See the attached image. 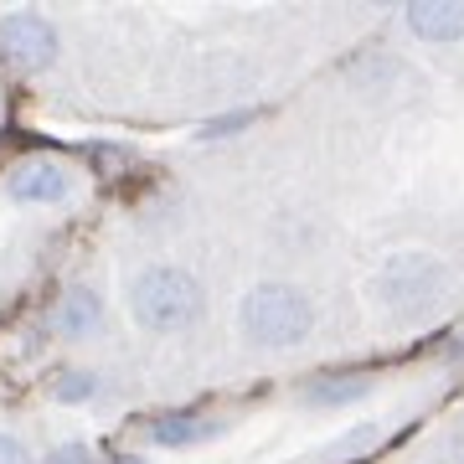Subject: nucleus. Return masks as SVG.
<instances>
[{"instance_id": "obj_11", "label": "nucleus", "mask_w": 464, "mask_h": 464, "mask_svg": "<svg viewBox=\"0 0 464 464\" xmlns=\"http://www.w3.org/2000/svg\"><path fill=\"white\" fill-rule=\"evenodd\" d=\"M253 124V109H237V114H222V119H207L201 124V140H227V134L248 130Z\"/></svg>"}, {"instance_id": "obj_10", "label": "nucleus", "mask_w": 464, "mask_h": 464, "mask_svg": "<svg viewBox=\"0 0 464 464\" xmlns=\"http://www.w3.org/2000/svg\"><path fill=\"white\" fill-rule=\"evenodd\" d=\"M99 392V377L93 372H63V377L52 382V398L57 402H88Z\"/></svg>"}, {"instance_id": "obj_1", "label": "nucleus", "mask_w": 464, "mask_h": 464, "mask_svg": "<svg viewBox=\"0 0 464 464\" xmlns=\"http://www.w3.org/2000/svg\"><path fill=\"white\" fill-rule=\"evenodd\" d=\"M237 320H243V335H248L253 346L284 351L310 335L315 304L295 284H253L248 295H243V304H237Z\"/></svg>"}, {"instance_id": "obj_8", "label": "nucleus", "mask_w": 464, "mask_h": 464, "mask_svg": "<svg viewBox=\"0 0 464 464\" xmlns=\"http://www.w3.org/2000/svg\"><path fill=\"white\" fill-rule=\"evenodd\" d=\"M366 392H372V377H366V372H325V377H315L299 398L315 402V408H346V402H362Z\"/></svg>"}, {"instance_id": "obj_3", "label": "nucleus", "mask_w": 464, "mask_h": 464, "mask_svg": "<svg viewBox=\"0 0 464 464\" xmlns=\"http://www.w3.org/2000/svg\"><path fill=\"white\" fill-rule=\"evenodd\" d=\"M444 284H449V274H444V264H439L433 253L402 248V253H392V258L377 268L372 289H377V299H382L387 315L413 320V315H429L433 304L444 299Z\"/></svg>"}, {"instance_id": "obj_5", "label": "nucleus", "mask_w": 464, "mask_h": 464, "mask_svg": "<svg viewBox=\"0 0 464 464\" xmlns=\"http://www.w3.org/2000/svg\"><path fill=\"white\" fill-rule=\"evenodd\" d=\"M408 26L433 47L464 42V5L459 0H418V5H408Z\"/></svg>"}, {"instance_id": "obj_7", "label": "nucleus", "mask_w": 464, "mask_h": 464, "mask_svg": "<svg viewBox=\"0 0 464 464\" xmlns=\"http://www.w3.org/2000/svg\"><path fill=\"white\" fill-rule=\"evenodd\" d=\"M222 433V418H207V413H191V408H181V413H160L155 423H150V439L166 449H186V444H201V439H217Z\"/></svg>"}, {"instance_id": "obj_6", "label": "nucleus", "mask_w": 464, "mask_h": 464, "mask_svg": "<svg viewBox=\"0 0 464 464\" xmlns=\"http://www.w3.org/2000/svg\"><path fill=\"white\" fill-rule=\"evenodd\" d=\"M67 170L57 166V160H26V166L11 170V181H5V191L16 201H63L67 197Z\"/></svg>"}, {"instance_id": "obj_14", "label": "nucleus", "mask_w": 464, "mask_h": 464, "mask_svg": "<svg viewBox=\"0 0 464 464\" xmlns=\"http://www.w3.org/2000/svg\"><path fill=\"white\" fill-rule=\"evenodd\" d=\"M114 464H150V459H134V454H119Z\"/></svg>"}, {"instance_id": "obj_13", "label": "nucleus", "mask_w": 464, "mask_h": 464, "mask_svg": "<svg viewBox=\"0 0 464 464\" xmlns=\"http://www.w3.org/2000/svg\"><path fill=\"white\" fill-rule=\"evenodd\" d=\"M47 464H93V449H88V444H63Z\"/></svg>"}, {"instance_id": "obj_2", "label": "nucleus", "mask_w": 464, "mask_h": 464, "mask_svg": "<svg viewBox=\"0 0 464 464\" xmlns=\"http://www.w3.org/2000/svg\"><path fill=\"white\" fill-rule=\"evenodd\" d=\"M201 304H207L201 284L191 279L186 268H176V264H155V268H145V274L130 284V310H134V320H140L145 331H160V335L197 325V320H201Z\"/></svg>"}, {"instance_id": "obj_9", "label": "nucleus", "mask_w": 464, "mask_h": 464, "mask_svg": "<svg viewBox=\"0 0 464 464\" xmlns=\"http://www.w3.org/2000/svg\"><path fill=\"white\" fill-rule=\"evenodd\" d=\"M99 320H103V299L93 295V289H67V295L57 299V310H52V325L63 335H88Z\"/></svg>"}, {"instance_id": "obj_12", "label": "nucleus", "mask_w": 464, "mask_h": 464, "mask_svg": "<svg viewBox=\"0 0 464 464\" xmlns=\"http://www.w3.org/2000/svg\"><path fill=\"white\" fill-rule=\"evenodd\" d=\"M0 464H32V454H26V444H21V439L0 433Z\"/></svg>"}, {"instance_id": "obj_4", "label": "nucleus", "mask_w": 464, "mask_h": 464, "mask_svg": "<svg viewBox=\"0 0 464 464\" xmlns=\"http://www.w3.org/2000/svg\"><path fill=\"white\" fill-rule=\"evenodd\" d=\"M57 57V32L47 16L36 11H11L0 16V63L16 67V72H42Z\"/></svg>"}]
</instances>
